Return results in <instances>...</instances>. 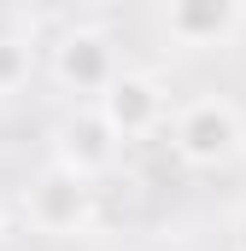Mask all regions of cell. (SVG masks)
Segmentation results:
<instances>
[{
    "label": "cell",
    "instance_id": "1",
    "mask_svg": "<svg viewBox=\"0 0 246 251\" xmlns=\"http://www.w3.org/2000/svg\"><path fill=\"white\" fill-rule=\"evenodd\" d=\"M170 146L193 170H217V164H229L246 146V123L223 94H199L182 111H170Z\"/></svg>",
    "mask_w": 246,
    "mask_h": 251
},
{
    "label": "cell",
    "instance_id": "2",
    "mask_svg": "<svg viewBox=\"0 0 246 251\" xmlns=\"http://www.w3.org/2000/svg\"><path fill=\"white\" fill-rule=\"evenodd\" d=\"M24 216L35 234H53V240H76L94 228V176L70 170V164H53L41 170L30 193H24Z\"/></svg>",
    "mask_w": 246,
    "mask_h": 251
},
{
    "label": "cell",
    "instance_id": "3",
    "mask_svg": "<svg viewBox=\"0 0 246 251\" xmlns=\"http://www.w3.org/2000/svg\"><path fill=\"white\" fill-rule=\"evenodd\" d=\"M100 117L118 128V140H141V134H158L170 123V94L153 70H118L112 88L94 100Z\"/></svg>",
    "mask_w": 246,
    "mask_h": 251
},
{
    "label": "cell",
    "instance_id": "4",
    "mask_svg": "<svg viewBox=\"0 0 246 251\" xmlns=\"http://www.w3.org/2000/svg\"><path fill=\"white\" fill-rule=\"evenodd\" d=\"M118 70L123 64H118V53H112V35H106V29H64L59 47H53V76H59L70 94L100 100Z\"/></svg>",
    "mask_w": 246,
    "mask_h": 251
},
{
    "label": "cell",
    "instance_id": "5",
    "mask_svg": "<svg viewBox=\"0 0 246 251\" xmlns=\"http://www.w3.org/2000/svg\"><path fill=\"white\" fill-rule=\"evenodd\" d=\"M164 35L182 53H211L241 29V0H164Z\"/></svg>",
    "mask_w": 246,
    "mask_h": 251
},
{
    "label": "cell",
    "instance_id": "6",
    "mask_svg": "<svg viewBox=\"0 0 246 251\" xmlns=\"http://www.w3.org/2000/svg\"><path fill=\"white\" fill-rule=\"evenodd\" d=\"M112 158H118V128L100 117V105H88V111H76V117L64 123L59 164L82 170V176H100V170H112Z\"/></svg>",
    "mask_w": 246,
    "mask_h": 251
},
{
    "label": "cell",
    "instance_id": "7",
    "mask_svg": "<svg viewBox=\"0 0 246 251\" xmlns=\"http://www.w3.org/2000/svg\"><path fill=\"white\" fill-rule=\"evenodd\" d=\"M24 70H30L24 41H0V94H12V88L24 82Z\"/></svg>",
    "mask_w": 246,
    "mask_h": 251
},
{
    "label": "cell",
    "instance_id": "8",
    "mask_svg": "<svg viewBox=\"0 0 246 251\" xmlns=\"http://www.w3.org/2000/svg\"><path fill=\"white\" fill-rule=\"evenodd\" d=\"M6 228H12V204L0 199V240H6Z\"/></svg>",
    "mask_w": 246,
    "mask_h": 251
}]
</instances>
